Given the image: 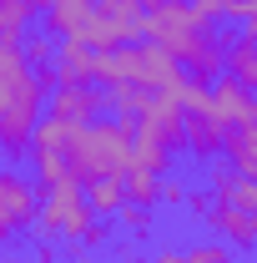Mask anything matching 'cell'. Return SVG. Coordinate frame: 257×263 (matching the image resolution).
I'll return each instance as SVG.
<instances>
[{
    "instance_id": "cell-1",
    "label": "cell",
    "mask_w": 257,
    "mask_h": 263,
    "mask_svg": "<svg viewBox=\"0 0 257 263\" xmlns=\"http://www.w3.org/2000/svg\"><path fill=\"white\" fill-rule=\"evenodd\" d=\"M131 132H136V122H121V117H96V122L76 127L71 142H66V167H71V177H76V182L126 177V167L136 162Z\"/></svg>"
},
{
    "instance_id": "cell-2",
    "label": "cell",
    "mask_w": 257,
    "mask_h": 263,
    "mask_svg": "<svg viewBox=\"0 0 257 263\" xmlns=\"http://www.w3.org/2000/svg\"><path fill=\"white\" fill-rule=\"evenodd\" d=\"M91 202H86V182L61 177L51 187H40V238H66V243H81V233L91 228Z\"/></svg>"
},
{
    "instance_id": "cell-3",
    "label": "cell",
    "mask_w": 257,
    "mask_h": 263,
    "mask_svg": "<svg viewBox=\"0 0 257 263\" xmlns=\"http://www.w3.org/2000/svg\"><path fill=\"white\" fill-rule=\"evenodd\" d=\"M76 41H86L91 51H116V46H131V41H146V15L131 0H96L86 31Z\"/></svg>"
},
{
    "instance_id": "cell-4",
    "label": "cell",
    "mask_w": 257,
    "mask_h": 263,
    "mask_svg": "<svg viewBox=\"0 0 257 263\" xmlns=\"http://www.w3.org/2000/svg\"><path fill=\"white\" fill-rule=\"evenodd\" d=\"M35 223H40V187H35L26 172L0 167V248H10Z\"/></svg>"
},
{
    "instance_id": "cell-5",
    "label": "cell",
    "mask_w": 257,
    "mask_h": 263,
    "mask_svg": "<svg viewBox=\"0 0 257 263\" xmlns=\"http://www.w3.org/2000/svg\"><path fill=\"white\" fill-rule=\"evenodd\" d=\"M46 97H51V86L35 76L26 51L20 46H0V122L15 106H31V101H46Z\"/></svg>"
},
{
    "instance_id": "cell-6",
    "label": "cell",
    "mask_w": 257,
    "mask_h": 263,
    "mask_svg": "<svg viewBox=\"0 0 257 263\" xmlns=\"http://www.w3.org/2000/svg\"><path fill=\"white\" fill-rule=\"evenodd\" d=\"M227 137H232V127L217 117L212 101L182 106V152H192V157H202V162H217V157L227 152Z\"/></svg>"
},
{
    "instance_id": "cell-7",
    "label": "cell",
    "mask_w": 257,
    "mask_h": 263,
    "mask_svg": "<svg viewBox=\"0 0 257 263\" xmlns=\"http://www.w3.org/2000/svg\"><path fill=\"white\" fill-rule=\"evenodd\" d=\"M202 223L212 228V238L232 243L237 253H257V218H252V213H242L232 197H212V208H207Z\"/></svg>"
},
{
    "instance_id": "cell-8",
    "label": "cell",
    "mask_w": 257,
    "mask_h": 263,
    "mask_svg": "<svg viewBox=\"0 0 257 263\" xmlns=\"http://www.w3.org/2000/svg\"><path fill=\"white\" fill-rule=\"evenodd\" d=\"M46 117H61V122H71V127H86V122H96L101 111L111 106V97L106 91H96V86H56L51 97H46Z\"/></svg>"
},
{
    "instance_id": "cell-9",
    "label": "cell",
    "mask_w": 257,
    "mask_h": 263,
    "mask_svg": "<svg viewBox=\"0 0 257 263\" xmlns=\"http://www.w3.org/2000/svg\"><path fill=\"white\" fill-rule=\"evenodd\" d=\"M212 106H217V117H222L227 127H247V122H257V97L232 76V71H222L217 81H212Z\"/></svg>"
},
{
    "instance_id": "cell-10",
    "label": "cell",
    "mask_w": 257,
    "mask_h": 263,
    "mask_svg": "<svg viewBox=\"0 0 257 263\" xmlns=\"http://www.w3.org/2000/svg\"><path fill=\"white\" fill-rule=\"evenodd\" d=\"M51 71H56V86H91V81H96V51L71 35V41H61Z\"/></svg>"
},
{
    "instance_id": "cell-11",
    "label": "cell",
    "mask_w": 257,
    "mask_h": 263,
    "mask_svg": "<svg viewBox=\"0 0 257 263\" xmlns=\"http://www.w3.org/2000/svg\"><path fill=\"white\" fill-rule=\"evenodd\" d=\"M207 187H212V197H232L242 213L257 218V177H242L232 162H212L207 167Z\"/></svg>"
},
{
    "instance_id": "cell-12",
    "label": "cell",
    "mask_w": 257,
    "mask_h": 263,
    "mask_svg": "<svg viewBox=\"0 0 257 263\" xmlns=\"http://www.w3.org/2000/svg\"><path fill=\"white\" fill-rule=\"evenodd\" d=\"M232 243H222V238H202V243H187V248H177V243H166V248H157V258L152 263H232Z\"/></svg>"
},
{
    "instance_id": "cell-13",
    "label": "cell",
    "mask_w": 257,
    "mask_h": 263,
    "mask_svg": "<svg viewBox=\"0 0 257 263\" xmlns=\"http://www.w3.org/2000/svg\"><path fill=\"white\" fill-rule=\"evenodd\" d=\"M227 71L257 97V31H242L227 41Z\"/></svg>"
},
{
    "instance_id": "cell-14",
    "label": "cell",
    "mask_w": 257,
    "mask_h": 263,
    "mask_svg": "<svg viewBox=\"0 0 257 263\" xmlns=\"http://www.w3.org/2000/svg\"><path fill=\"white\" fill-rule=\"evenodd\" d=\"M86 202L96 218H116L126 208V182L121 177H101V182H86Z\"/></svg>"
},
{
    "instance_id": "cell-15",
    "label": "cell",
    "mask_w": 257,
    "mask_h": 263,
    "mask_svg": "<svg viewBox=\"0 0 257 263\" xmlns=\"http://www.w3.org/2000/svg\"><path fill=\"white\" fill-rule=\"evenodd\" d=\"M227 162L242 177H257V122H247V127H237L227 137Z\"/></svg>"
},
{
    "instance_id": "cell-16",
    "label": "cell",
    "mask_w": 257,
    "mask_h": 263,
    "mask_svg": "<svg viewBox=\"0 0 257 263\" xmlns=\"http://www.w3.org/2000/svg\"><path fill=\"white\" fill-rule=\"evenodd\" d=\"M126 202H136V208H157L161 202V172H152V167H126Z\"/></svg>"
},
{
    "instance_id": "cell-17",
    "label": "cell",
    "mask_w": 257,
    "mask_h": 263,
    "mask_svg": "<svg viewBox=\"0 0 257 263\" xmlns=\"http://www.w3.org/2000/svg\"><path fill=\"white\" fill-rule=\"evenodd\" d=\"M26 21H31L26 0H0V46H20L26 41Z\"/></svg>"
},
{
    "instance_id": "cell-18",
    "label": "cell",
    "mask_w": 257,
    "mask_h": 263,
    "mask_svg": "<svg viewBox=\"0 0 257 263\" xmlns=\"http://www.w3.org/2000/svg\"><path fill=\"white\" fill-rule=\"evenodd\" d=\"M20 51H26V61L35 66V71H46V66H56V51H61V41L51 31H31L26 41H20Z\"/></svg>"
},
{
    "instance_id": "cell-19",
    "label": "cell",
    "mask_w": 257,
    "mask_h": 263,
    "mask_svg": "<svg viewBox=\"0 0 257 263\" xmlns=\"http://www.w3.org/2000/svg\"><path fill=\"white\" fill-rule=\"evenodd\" d=\"M106 97H111V111L121 122H136L141 117V101H146V86H111Z\"/></svg>"
},
{
    "instance_id": "cell-20",
    "label": "cell",
    "mask_w": 257,
    "mask_h": 263,
    "mask_svg": "<svg viewBox=\"0 0 257 263\" xmlns=\"http://www.w3.org/2000/svg\"><path fill=\"white\" fill-rule=\"evenodd\" d=\"M121 223H126V233H136V238H146V233L157 228V218H152V208H136V202H126L121 213H116Z\"/></svg>"
},
{
    "instance_id": "cell-21",
    "label": "cell",
    "mask_w": 257,
    "mask_h": 263,
    "mask_svg": "<svg viewBox=\"0 0 257 263\" xmlns=\"http://www.w3.org/2000/svg\"><path fill=\"white\" fill-rule=\"evenodd\" d=\"M187 197H192V187H187L182 177H172V172L161 177V202H166V208H187Z\"/></svg>"
},
{
    "instance_id": "cell-22",
    "label": "cell",
    "mask_w": 257,
    "mask_h": 263,
    "mask_svg": "<svg viewBox=\"0 0 257 263\" xmlns=\"http://www.w3.org/2000/svg\"><path fill=\"white\" fill-rule=\"evenodd\" d=\"M106 238H111V223L106 218H91V228L81 233V248H106Z\"/></svg>"
},
{
    "instance_id": "cell-23",
    "label": "cell",
    "mask_w": 257,
    "mask_h": 263,
    "mask_svg": "<svg viewBox=\"0 0 257 263\" xmlns=\"http://www.w3.org/2000/svg\"><path fill=\"white\" fill-rule=\"evenodd\" d=\"M232 5H242V0H197V10H202L207 21H227V15H232Z\"/></svg>"
},
{
    "instance_id": "cell-24",
    "label": "cell",
    "mask_w": 257,
    "mask_h": 263,
    "mask_svg": "<svg viewBox=\"0 0 257 263\" xmlns=\"http://www.w3.org/2000/svg\"><path fill=\"white\" fill-rule=\"evenodd\" d=\"M207 208H212V193H192L187 197V213H192V218H207Z\"/></svg>"
},
{
    "instance_id": "cell-25",
    "label": "cell",
    "mask_w": 257,
    "mask_h": 263,
    "mask_svg": "<svg viewBox=\"0 0 257 263\" xmlns=\"http://www.w3.org/2000/svg\"><path fill=\"white\" fill-rule=\"evenodd\" d=\"M131 5H136L141 15H152V10H161V5H166V0H131Z\"/></svg>"
},
{
    "instance_id": "cell-26",
    "label": "cell",
    "mask_w": 257,
    "mask_h": 263,
    "mask_svg": "<svg viewBox=\"0 0 257 263\" xmlns=\"http://www.w3.org/2000/svg\"><path fill=\"white\" fill-rule=\"evenodd\" d=\"M51 5H56V0H26V10H31V15H46Z\"/></svg>"
},
{
    "instance_id": "cell-27",
    "label": "cell",
    "mask_w": 257,
    "mask_h": 263,
    "mask_svg": "<svg viewBox=\"0 0 257 263\" xmlns=\"http://www.w3.org/2000/svg\"><path fill=\"white\" fill-rule=\"evenodd\" d=\"M121 263H146V258H136V253H121Z\"/></svg>"
},
{
    "instance_id": "cell-28",
    "label": "cell",
    "mask_w": 257,
    "mask_h": 263,
    "mask_svg": "<svg viewBox=\"0 0 257 263\" xmlns=\"http://www.w3.org/2000/svg\"><path fill=\"white\" fill-rule=\"evenodd\" d=\"M76 263H86V258H76Z\"/></svg>"
}]
</instances>
